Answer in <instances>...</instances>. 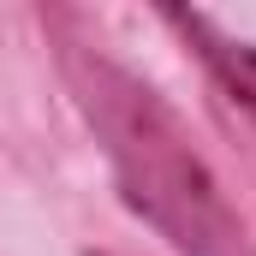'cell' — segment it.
Listing matches in <instances>:
<instances>
[{"label":"cell","mask_w":256,"mask_h":256,"mask_svg":"<svg viewBox=\"0 0 256 256\" xmlns=\"http://www.w3.org/2000/svg\"><path fill=\"white\" fill-rule=\"evenodd\" d=\"M167 24L191 36V48L202 54V66L220 78V90L250 114V126H256V42H232V36H220L202 12H167Z\"/></svg>","instance_id":"cell-2"},{"label":"cell","mask_w":256,"mask_h":256,"mask_svg":"<svg viewBox=\"0 0 256 256\" xmlns=\"http://www.w3.org/2000/svg\"><path fill=\"white\" fill-rule=\"evenodd\" d=\"M60 66L90 131L114 161L131 214H143L179 256H256L250 226L238 220L220 179L196 155L185 120L155 84H143L90 42H60Z\"/></svg>","instance_id":"cell-1"}]
</instances>
